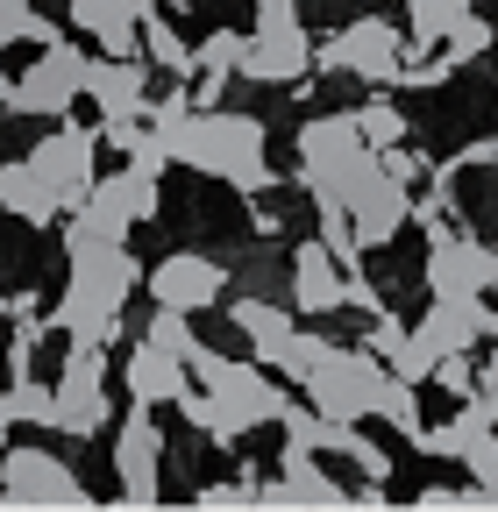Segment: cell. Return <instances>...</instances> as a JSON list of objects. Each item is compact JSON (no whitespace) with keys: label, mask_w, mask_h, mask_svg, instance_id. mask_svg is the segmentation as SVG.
<instances>
[{"label":"cell","mask_w":498,"mask_h":512,"mask_svg":"<svg viewBox=\"0 0 498 512\" xmlns=\"http://www.w3.org/2000/svg\"><path fill=\"white\" fill-rule=\"evenodd\" d=\"M29 164L50 178V192L65 200V214L72 207H86V192H93V164H100V128H86V121H57L50 136L29 150Z\"/></svg>","instance_id":"obj_9"},{"label":"cell","mask_w":498,"mask_h":512,"mask_svg":"<svg viewBox=\"0 0 498 512\" xmlns=\"http://www.w3.org/2000/svg\"><path fill=\"white\" fill-rule=\"evenodd\" d=\"M107 420H114V399H107V342H72L65 370H57V434L93 441Z\"/></svg>","instance_id":"obj_8"},{"label":"cell","mask_w":498,"mask_h":512,"mask_svg":"<svg viewBox=\"0 0 498 512\" xmlns=\"http://www.w3.org/2000/svg\"><path fill=\"white\" fill-rule=\"evenodd\" d=\"M328 349H335L328 335H292V349H285V363H278V377H292V384H299V377H306V370H314V363H321Z\"/></svg>","instance_id":"obj_33"},{"label":"cell","mask_w":498,"mask_h":512,"mask_svg":"<svg viewBox=\"0 0 498 512\" xmlns=\"http://www.w3.org/2000/svg\"><path fill=\"white\" fill-rule=\"evenodd\" d=\"M228 320H235V335L249 342V356L257 363H285V349H292V335H299V306L292 299H271V292H242V299H228Z\"/></svg>","instance_id":"obj_17"},{"label":"cell","mask_w":498,"mask_h":512,"mask_svg":"<svg viewBox=\"0 0 498 512\" xmlns=\"http://www.w3.org/2000/svg\"><path fill=\"white\" fill-rule=\"evenodd\" d=\"M121 384H129L136 406H178L185 392H193V363L157 349V342H136L129 363H121Z\"/></svg>","instance_id":"obj_19"},{"label":"cell","mask_w":498,"mask_h":512,"mask_svg":"<svg viewBox=\"0 0 498 512\" xmlns=\"http://www.w3.org/2000/svg\"><path fill=\"white\" fill-rule=\"evenodd\" d=\"M434 384H442V392H456V399H470V392H477V363H470V349H449L442 363H434Z\"/></svg>","instance_id":"obj_32"},{"label":"cell","mask_w":498,"mask_h":512,"mask_svg":"<svg viewBox=\"0 0 498 512\" xmlns=\"http://www.w3.org/2000/svg\"><path fill=\"white\" fill-rule=\"evenodd\" d=\"M342 207H349V221H356L363 249H385V242H399V228L413 221V192H406L392 171H378V178H363Z\"/></svg>","instance_id":"obj_18"},{"label":"cell","mask_w":498,"mask_h":512,"mask_svg":"<svg viewBox=\"0 0 498 512\" xmlns=\"http://www.w3.org/2000/svg\"><path fill=\"white\" fill-rule=\"evenodd\" d=\"M257 498H299V505H349V491L335 477L314 470V448H285V477L257 484Z\"/></svg>","instance_id":"obj_21"},{"label":"cell","mask_w":498,"mask_h":512,"mask_svg":"<svg viewBox=\"0 0 498 512\" xmlns=\"http://www.w3.org/2000/svg\"><path fill=\"white\" fill-rule=\"evenodd\" d=\"M36 342H43V320H36V313H22V320H15V335H8V377H29Z\"/></svg>","instance_id":"obj_34"},{"label":"cell","mask_w":498,"mask_h":512,"mask_svg":"<svg viewBox=\"0 0 498 512\" xmlns=\"http://www.w3.org/2000/svg\"><path fill=\"white\" fill-rule=\"evenodd\" d=\"M257 8H292V0H257Z\"/></svg>","instance_id":"obj_39"},{"label":"cell","mask_w":498,"mask_h":512,"mask_svg":"<svg viewBox=\"0 0 498 512\" xmlns=\"http://www.w3.org/2000/svg\"><path fill=\"white\" fill-rule=\"evenodd\" d=\"M356 128H363V143H370V150H392V143L413 136V121L399 114L392 86H378V100H363V107H356Z\"/></svg>","instance_id":"obj_24"},{"label":"cell","mask_w":498,"mask_h":512,"mask_svg":"<svg viewBox=\"0 0 498 512\" xmlns=\"http://www.w3.org/2000/svg\"><path fill=\"white\" fill-rule=\"evenodd\" d=\"M0 491L15 505H86L79 470L65 456H50V448H22V441L0 448Z\"/></svg>","instance_id":"obj_10"},{"label":"cell","mask_w":498,"mask_h":512,"mask_svg":"<svg viewBox=\"0 0 498 512\" xmlns=\"http://www.w3.org/2000/svg\"><path fill=\"white\" fill-rule=\"evenodd\" d=\"M264 143H271V128L257 114H228V107H200L193 121L171 136V164L185 171H207V178H228L235 192H271L278 171L264 164Z\"/></svg>","instance_id":"obj_2"},{"label":"cell","mask_w":498,"mask_h":512,"mask_svg":"<svg viewBox=\"0 0 498 512\" xmlns=\"http://www.w3.org/2000/svg\"><path fill=\"white\" fill-rule=\"evenodd\" d=\"M72 249V285L50 306V328L72 342H121V306L129 292H143V264L129 256V242H65Z\"/></svg>","instance_id":"obj_1"},{"label":"cell","mask_w":498,"mask_h":512,"mask_svg":"<svg viewBox=\"0 0 498 512\" xmlns=\"http://www.w3.org/2000/svg\"><path fill=\"white\" fill-rule=\"evenodd\" d=\"M150 72L157 64L150 57H93V86H86V100L100 107V121H150Z\"/></svg>","instance_id":"obj_16"},{"label":"cell","mask_w":498,"mask_h":512,"mask_svg":"<svg viewBox=\"0 0 498 512\" xmlns=\"http://www.w3.org/2000/svg\"><path fill=\"white\" fill-rule=\"evenodd\" d=\"M143 292H150L157 306H178V313H207V306L228 299V264H221V256H207V249H171L164 264H150Z\"/></svg>","instance_id":"obj_11"},{"label":"cell","mask_w":498,"mask_h":512,"mask_svg":"<svg viewBox=\"0 0 498 512\" xmlns=\"http://www.w3.org/2000/svg\"><path fill=\"white\" fill-rule=\"evenodd\" d=\"M242 43H249L242 29H214V36H200V43H193V50H200V72H228V79H235V72H242Z\"/></svg>","instance_id":"obj_31"},{"label":"cell","mask_w":498,"mask_h":512,"mask_svg":"<svg viewBox=\"0 0 498 512\" xmlns=\"http://www.w3.org/2000/svg\"><path fill=\"white\" fill-rule=\"evenodd\" d=\"M299 185L306 192H321L356 150H370L363 143V128H356V114H314V121H299Z\"/></svg>","instance_id":"obj_15"},{"label":"cell","mask_w":498,"mask_h":512,"mask_svg":"<svg viewBox=\"0 0 498 512\" xmlns=\"http://www.w3.org/2000/svg\"><path fill=\"white\" fill-rule=\"evenodd\" d=\"M385 171H392V178L413 192V185L427 178V157H420V150H406V143H392V150H385Z\"/></svg>","instance_id":"obj_36"},{"label":"cell","mask_w":498,"mask_h":512,"mask_svg":"<svg viewBox=\"0 0 498 512\" xmlns=\"http://www.w3.org/2000/svg\"><path fill=\"white\" fill-rule=\"evenodd\" d=\"M8 86H15V79H8V64H0V100H8Z\"/></svg>","instance_id":"obj_38"},{"label":"cell","mask_w":498,"mask_h":512,"mask_svg":"<svg viewBox=\"0 0 498 512\" xmlns=\"http://www.w3.org/2000/svg\"><path fill=\"white\" fill-rule=\"evenodd\" d=\"M178 413H185V427H200L207 441H221V448H235V427H228V413H221V399L207 392V384H193V392L178 399Z\"/></svg>","instance_id":"obj_28"},{"label":"cell","mask_w":498,"mask_h":512,"mask_svg":"<svg viewBox=\"0 0 498 512\" xmlns=\"http://www.w3.org/2000/svg\"><path fill=\"white\" fill-rule=\"evenodd\" d=\"M370 420L399 427V434L420 448V434H427V420H420V384H413V377H399V370H385V384H378V413H370Z\"/></svg>","instance_id":"obj_23"},{"label":"cell","mask_w":498,"mask_h":512,"mask_svg":"<svg viewBox=\"0 0 498 512\" xmlns=\"http://www.w3.org/2000/svg\"><path fill=\"white\" fill-rule=\"evenodd\" d=\"M314 72V36L299 29V8H257V29L242 43V72L235 79H257V86H299Z\"/></svg>","instance_id":"obj_7"},{"label":"cell","mask_w":498,"mask_h":512,"mask_svg":"<svg viewBox=\"0 0 498 512\" xmlns=\"http://www.w3.org/2000/svg\"><path fill=\"white\" fill-rule=\"evenodd\" d=\"M285 299H292L306 320H328V313L349 306V264H342L321 235L292 249V264H285Z\"/></svg>","instance_id":"obj_12"},{"label":"cell","mask_w":498,"mask_h":512,"mask_svg":"<svg viewBox=\"0 0 498 512\" xmlns=\"http://www.w3.org/2000/svg\"><path fill=\"white\" fill-rule=\"evenodd\" d=\"M8 399H15V413H22V427H57V384H43V377H15V384H8Z\"/></svg>","instance_id":"obj_29"},{"label":"cell","mask_w":498,"mask_h":512,"mask_svg":"<svg viewBox=\"0 0 498 512\" xmlns=\"http://www.w3.org/2000/svg\"><path fill=\"white\" fill-rule=\"evenodd\" d=\"M15 427H22V413H15V399H8V392H0V448H8V434H15Z\"/></svg>","instance_id":"obj_37"},{"label":"cell","mask_w":498,"mask_h":512,"mask_svg":"<svg viewBox=\"0 0 498 512\" xmlns=\"http://www.w3.org/2000/svg\"><path fill=\"white\" fill-rule=\"evenodd\" d=\"M491 299H498V285H491Z\"/></svg>","instance_id":"obj_40"},{"label":"cell","mask_w":498,"mask_h":512,"mask_svg":"<svg viewBox=\"0 0 498 512\" xmlns=\"http://www.w3.org/2000/svg\"><path fill=\"white\" fill-rule=\"evenodd\" d=\"M93 86V57L79 43H43V57L29 64V72L8 86V114H36V121H57V114H72V100H86Z\"/></svg>","instance_id":"obj_6"},{"label":"cell","mask_w":498,"mask_h":512,"mask_svg":"<svg viewBox=\"0 0 498 512\" xmlns=\"http://www.w3.org/2000/svg\"><path fill=\"white\" fill-rule=\"evenodd\" d=\"M157 207H164V178H150V171H107V178H93L86 207H72L65 242H129V228L157 221Z\"/></svg>","instance_id":"obj_4"},{"label":"cell","mask_w":498,"mask_h":512,"mask_svg":"<svg viewBox=\"0 0 498 512\" xmlns=\"http://www.w3.org/2000/svg\"><path fill=\"white\" fill-rule=\"evenodd\" d=\"M0 214H15V221L43 228V221L65 214V200L50 192V178H43L29 157H15V164H0Z\"/></svg>","instance_id":"obj_20"},{"label":"cell","mask_w":498,"mask_h":512,"mask_svg":"<svg viewBox=\"0 0 498 512\" xmlns=\"http://www.w3.org/2000/svg\"><path fill=\"white\" fill-rule=\"evenodd\" d=\"M385 356L378 349H349V342H335L314 370L299 377V392L314 399L328 420H370L378 413V384H385Z\"/></svg>","instance_id":"obj_5"},{"label":"cell","mask_w":498,"mask_h":512,"mask_svg":"<svg viewBox=\"0 0 498 512\" xmlns=\"http://www.w3.org/2000/svg\"><path fill=\"white\" fill-rule=\"evenodd\" d=\"M150 413L157 406H129V420H121V434H114V477H121V498H129V505H157L164 498V477H157L164 427Z\"/></svg>","instance_id":"obj_13"},{"label":"cell","mask_w":498,"mask_h":512,"mask_svg":"<svg viewBox=\"0 0 498 512\" xmlns=\"http://www.w3.org/2000/svg\"><path fill=\"white\" fill-rule=\"evenodd\" d=\"M406 64V29L385 15H356L349 29L314 43V72L321 79H363V86H399Z\"/></svg>","instance_id":"obj_3"},{"label":"cell","mask_w":498,"mask_h":512,"mask_svg":"<svg viewBox=\"0 0 498 512\" xmlns=\"http://www.w3.org/2000/svg\"><path fill=\"white\" fill-rule=\"evenodd\" d=\"M143 342H157V349H171V356H193V349H200V335H193V313H178V306H157V299H150Z\"/></svg>","instance_id":"obj_27"},{"label":"cell","mask_w":498,"mask_h":512,"mask_svg":"<svg viewBox=\"0 0 498 512\" xmlns=\"http://www.w3.org/2000/svg\"><path fill=\"white\" fill-rule=\"evenodd\" d=\"M470 15V0H406V29L413 43H449V29Z\"/></svg>","instance_id":"obj_25"},{"label":"cell","mask_w":498,"mask_h":512,"mask_svg":"<svg viewBox=\"0 0 498 512\" xmlns=\"http://www.w3.org/2000/svg\"><path fill=\"white\" fill-rule=\"evenodd\" d=\"M498 285V249L477 235H434L427 242V292L434 299H470Z\"/></svg>","instance_id":"obj_14"},{"label":"cell","mask_w":498,"mask_h":512,"mask_svg":"<svg viewBox=\"0 0 498 512\" xmlns=\"http://www.w3.org/2000/svg\"><path fill=\"white\" fill-rule=\"evenodd\" d=\"M143 57L157 64V72H171V79H200V50L185 43L164 15H143Z\"/></svg>","instance_id":"obj_22"},{"label":"cell","mask_w":498,"mask_h":512,"mask_svg":"<svg viewBox=\"0 0 498 512\" xmlns=\"http://www.w3.org/2000/svg\"><path fill=\"white\" fill-rule=\"evenodd\" d=\"M434 43H406V64H399V86H413V93H427V86H449L456 79V64H449V50L442 57H427Z\"/></svg>","instance_id":"obj_30"},{"label":"cell","mask_w":498,"mask_h":512,"mask_svg":"<svg viewBox=\"0 0 498 512\" xmlns=\"http://www.w3.org/2000/svg\"><path fill=\"white\" fill-rule=\"evenodd\" d=\"M463 406H470L484 427H498V363H484V370H477V392H470Z\"/></svg>","instance_id":"obj_35"},{"label":"cell","mask_w":498,"mask_h":512,"mask_svg":"<svg viewBox=\"0 0 498 512\" xmlns=\"http://www.w3.org/2000/svg\"><path fill=\"white\" fill-rule=\"evenodd\" d=\"M491 43H498V22H484V15L470 8V15L449 29V43H442V50H449L456 72H470V64H484V57H491Z\"/></svg>","instance_id":"obj_26"}]
</instances>
